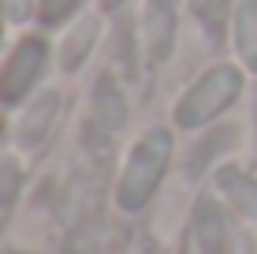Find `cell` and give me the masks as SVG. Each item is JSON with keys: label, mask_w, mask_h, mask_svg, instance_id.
Listing matches in <instances>:
<instances>
[{"label": "cell", "mask_w": 257, "mask_h": 254, "mask_svg": "<svg viewBox=\"0 0 257 254\" xmlns=\"http://www.w3.org/2000/svg\"><path fill=\"white\" fill-rule=\"evenodd\" d=\"M45 64H49V45L41 38H23L15 45V52L8 56V64L0 67V101L23 105L30 98V90L38 86Z\"/></svg>", "instance_id": "3"}, {"label": "cell", "mask_w": 257, "mask_h": 254, "mask_svg": "<svg viewBox=\"0 0 257 254\" xmlns=\"http://www.w3.org/2000/svg\"><path fill=\"white\" fill-rule=\"evenodd\" d=\"M216 191L224 195V202L235 209V213L242 217H257V180L250 172L235 168V164H227V168L216 172Z\"/></svg>", "instance_id": "6"}, {"label": "cell", "mask_w": 257, "mask_h": 254, "mask_svg": "<svg viewBox=\"0 0 257 254\" xmlns=\"http://www.w3.org/2000/svg\"><path fill=\"white\" fill-rule=\"evenodd\" d=\"M56 105H60L56 94H45V98H38V101H34V109L23 116L19 131H23L26 146H38L41 138H45V131H49V124H52V116H56Z\"/></svg>", "instance_id": "10"}, {"label": "cell", "mask_w": 257, "mask_h": 254, "mask_svg": "<svg viewBox=\"0 0 257 254\" xmlns=\"http://www.w3.org/2000/svg\"><path fill=\"white\" fill-rule=\"evenodd\" d=\"M190 8H194V15L201 19V26L209 30V38H216L220 26H224V19H227L231 0H190Z\"/></svg>", "instance_id": "11"}, {"label": "cell", "mask_w": 257, "mask_h": 254, "mask_svg": "<svg viewBox=\"0 0 257 254\" xmlns=\"http://www.w3.org/2000/svg\"><path fill=\"white\" fill-rule=\"evenodd\" d=\"M0 41H4V15H0Z\"/></svg>", "instance_id": "15"}, {"label": "cell", "mask_w": 257, "mask_h": 254, "mask_svg": "<svg viewBox=\"0 0 257 254\" xmlns=\"http://www.w3.org/2000/svg\"><path fill=\"white\" fill-rule=\"evenodd\" d=\"M93 112H97V124L104 131H119L127 124V101H123V90L112 75H101L93 86Z\"/></svg>", "instance_id": "7"}, {"label": "cell", "mask_w": 257, "mask_h": 254, "mask_svg": "<svg viewBox=\"0 0 257 254\" xmlns=\"http://www.w3.org/2000/svg\"><path fill=\"white\" fill-rule=\"evenodd\" d=\"M238 94H242V71H238V67H231V64L209 67V71L175 101V124L187 127V131L205 127L220 112L231 109L238 101Z\"/></svg>", "instance_id": "2"}, {"label": "cell", "mask_w": 257, "mask_h": 254, "mask_svg": "<svg viewBox=\"0 0 257 254\" xmlns=\"http://www.w3.org/2000/svg\"><path fill=\"white\" fill-rule=\"evenodd\" d=\"M97 34H101V23L97 19H78L75 30H67L64 45H60V67L64 71H78L90 60V52L97 45Z\"/></svg>", "instance_id": "8"}, {"label": "cell", "mask_w": 257, "mask_h": 254, "mask_svg": "<svg viewBox=\"0 0 257 254\" xmlns=\"http://www.w3.org/2000/svg\"><path fill=\"white\" fill-rule=\"evenodd\" d=\"M0 131H4V124H0Z\"/></svg>", "instance_id": "16"}, {"label": "cell", "mask_w": 257, "mask_h": 254, "mask_svg": "<svg viewBox=\"0 0 257 254\" xmlns=\"http://www.w3.org/2000/svg\"><path fill=\"white\" fill-rule=\"evenodd\" d=\"M123 4H127V0H101V8H104V12H119Z\"/></svg>", "instance_id": "14"}, {"label": "cell", "mask_w": 257, "mask_h": 254, "mask_svg": "<svg viewBox=\"0 0 257 254\" xmlns=\"http://www.w3.org/2000/svg\"><path fill=\"white\" fill-rule=\"evenodd\" d=\"M142 38L153 64H164L175 49V0H146L142 12Z\"/></svg>", "instance_id": "5"}, {"label": "cell", "mask_w": 257, "mask_h": 254, "mask_svg": "<svg viewBox=\"0 0 257 254\" xmlns=\"http://www.w3.org/2000/svg\"><path fill=\"white\" fill-rule=\"evenodd\" d=\"M235 49L242 64L257 75V0H238L235 8Z\"/></svg>", "instance_id": "9"}, {"label": "cell", "mask_w": 257, "mask_h": 254, "mask_svg": "<svg viewBox=\"0 0 257 254\" xmlns=\"http://www.w3.org/2000/svg\"><path fill=\"white\" fill-rule=\"evenodd\" d=\"M82 4L86 0H38V19H41V26H60V23H67Z\"/></svg>", "instance_id": "12"}, {"label": "cell", "mask_w": 257, "mask_h": 254, "mask_svg": "<svg viewBox=\"0 0 257 254\" xmlns=\"http://www.w3.org/2000/svg\"><path fill=\"white\" fill-rule=\"evenodd\" d=\"M34 12V0H0V15L4 23H26Z\"/></svg>", "instance_id": "13"}, {"label": "cell", "mask_w": 257, "mask_h": 254, "mask_svg": "<svg viewBox=\"0 0 257 254\" xmlns=\"http://www.w3.org/2000/svg\"><path fill=\"white\" fill-rule=\"evenodd\" d=\"M168 161H172V135L164 127H153L135 142V150L127 153V164L119 172L116 183V206L123 213H138L149 206V198L157 195Z\"/></svg>", "instance_id": "1"}, {"label": "cell", "mask_w": 257, "mask_h": 254, "mask_svg": "<svg viewBox=\"0 0 257 254\" xmlns=\"http://www.w3.org/2000/svg\"><path fill=\"white\" fill-rule=\"evenodd\" d=\"M190 243L194 254H231V228L227 217L212 198H201L190 217Z\"/></svg>", "instance_id": "4"}]
</instances>
